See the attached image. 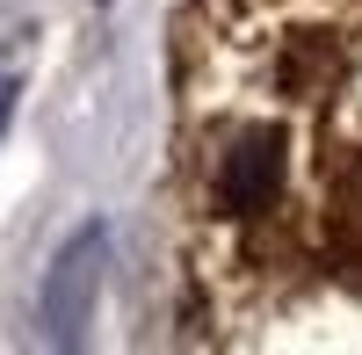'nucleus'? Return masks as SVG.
Segmentation results:
<instances>
[{"label":"nucleus","instance_id":"1","mask_svg":"<svg viewBox=\"0 0 362 355\" xmlns=\"http://www.w3.org/2000/svg\"><path fill=\"white\" fill-rule=\"evenodd\" d=\"M102 247H109V232L102 225H80V240L58 254V269L44 283V334L58 348L80 341V327H87V305H95V283H102Z\"/></svg>","mask_w":362,"mask_h":355}]
</instances>
